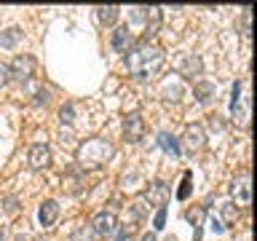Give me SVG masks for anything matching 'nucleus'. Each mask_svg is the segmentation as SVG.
<instances>
[{
    "label": "nucleus",
    "mask_w": 257,
    "mask_h": 241,
    "mask_svg": "<svg viewBox=\"0 0 257 241\" xmlns=\"http://www.w3.org/2000/svg\"><path fill=\"white\" fill-rule=\"evenodd\" d=\"M164 222H166V206H161L158 214H156V220H153V228H156V230H164Z\"/></svg>",
    "instance_id": "obj_26"
},
{
    "label": "nucleus",
    "mask_w": 257,
    "mask_h": 241,
    "mask_svg": "<svg viewBox=\"0 0 257 241\" xmlns=\"http://www.w3.org/2000/svg\"><path fill=\"white\" fill-rule=\"evenodd\" d=\"M142 241H158V238H156V233H145Z\"/></svg>",
    "instance_id": "obj_32"
},
{
    "label": "nucleus",
    "mask_w": 257,
    "mask_h": 241,
    "mask_svg": "<svg viewBox=\"0 0 257 241\" xmlns=\"http://www.w3.org/2000/svg\"><path fill=\"white\" fill-rule=\"evenodd\" d=\"M38 70V59L32 54H19L16 59L8 64V78L16 80V83H27V80L35 78Z\"/></svg>",
    "instance_id": "obj_3"
},
{
    "label": "nucleus",
    "mask_w": 257,
    "mask_h": 241,
    "mask_svg": "<svg viewBox=\"0 0 257 241\" xmlns=\"http://www.w3.org/2000/svg\"><path fill=\"white\" fill-rule=\"evenodd\" d=\"M27 166L35 169V172H43V169L51 166V150H48V145H43V142L32 145L27 153Z\"/></svg>",
    "instance_id": "obj_7"
},
{
    "label": "nucleus",
    "mask_w": 257,
    "mask_h": 241,
    "mask_svg": "<svg viewBox=\"0 0 257 241\" xmlns=\"http://www.w3.org/2000/svg\"><path fill=\"white\" fill-rule=\"evenodd\" d=\"M182 142H185V148H188L190 153H201L206 148L204 129H201V126H188V129H185V134H182Z\"/></svg>",
    "instance_id": "obj_11"
},
{
    "label": "nucleus",
    "mask_w": 257,
    "mask_h": 241,
    "mask_svg": "<svg viewBox=\"0 0 257 241\" xmlns=\"http://www.w3.org/2000/svg\"><path fill=\"white\" fill-rule=\"evenodd\" d=\"M118 14H120L118 6H102V8H96V16H99L102 24H115Z\"/></svg>",
    "instance_id": "obj_19"
},
{
    "label": "nucleus",
    "mask_w": 257,
    "mask_h": 241,
    "mask_svg": "<svg viewBox=\"0 0 257 241\" xmlns=\"http://www.w3.org/2000/svg\"><path fill=\"white\" fill-rule=\"evenodd\" d=\"M166 198H169V185L164 182V180H156V182H150L148 185V190L142 193V201L140 204H145V206H164L166 204Z\"/></svg>",
    "instance_id": "obj_5"
},
{
    "label": "nucleus",
    "mask_w": 257,
    "mask_h": 241,
    "mask_svg": "<svg viewBox=\"0 0 257 241\" xmlns=\"http://www.w3.org/2000/svg\"><path fill=\"white\" fill-rule=\"evenodd\" d=\"M158 145H161V148H164L172 158H180V140H177L174 134L161 132V134H158Z\"/></svg>",
    "instance_id": "obj_18"
},
{
    "label": "nucleus",
    "mask_w": 257,
    "mask_h": 241,
    "mask_svg": "<svg viewBox=\"0 0 257 241\" xmlns=\"http://www.w3.org/2000/svg\"><path fill=\"white\" fill-rule=\"evenodd\" d=\"M123 137H126V142H132V145H137L145 137V118L140 112H128L123 118Z\"/></svg>",
    "instance_id": "obj_8"
},
{
    "label": "nucleus",
    "mask_w": 257,
    "mask_h": 241,
    "mask_svg": "<svg viewBox=\"0 0 257 241\" xmlns=\"http://www.w3.org/2000/svg\"><path fill=\"white\" fill-rule=\"evenodd\" d=\"M230 193H233V198L238 201V204H249L252 201V190H249V177L246 174H241V177H236V180L230 182Z\"/></svg>",
    "instance_id": "obj_13"
},
{
    "label": "nucleus",
    "mask_w": 257,
    "mask_h": 241,
    "mask_svg": "<svg viewBox=\"0 0 257 241\" xmlns=\"http://www.w3.org/2000/svg\"><path fill=\"white\" fill-rule=\"evenodd\" d=\"M222 217H225V222H236L238 220V209L233 201H225L222 204Z\"/></svg>",
    "instance_id": "obj_23"
},
{
    "label": "nucleus",
    "mask_w": 257,
    "mask_h": 241,
    "mask_svg": "<svg viewBox=\"0 0 257 241\" xmlns=\"http://www.w3.org/2000/svg\"><path fill=\"white\" fill-rule=\"evenodd\" d=\"M212 230H217V233H222L225 228H222V225H220V220H214V222H212Z\"/></svg>",
    "instance_id": "obj_31"
},
{
    "label": "nucleus",
    "mask_w": 257,
    "mask_h": 241,
    "mask_svg": "<svg viewBox=\"0 0 257 241\" xmlns=\"http://www.w3.org/2000/svg\"><path fill=\"white\" fill-rule=\"evenodd\" d=\"M62 188L72 196H83L86 193V172L80 166H72L62 174Z\"/></svg>",
    "instance_id": "obj_4"
},
{
    "label": "nucleus",
    "mask_w": 257,
    "mask_h": 241,
    "mask_svg": "<svg viewBox=\"0 0 257 241\" xmlns=\"http://www.w3.org/2000/svg\"><path fill=\"white\" fill-rule=\"evenodd\" d=\"M22 43V30L19 27H8L0 32V46L6 48V51H14V48H19Z\"/></svg>",
    "instance_id": "obj_15"
},
{
    "label": "nucleus",
    "mask_w": 257,
    "mask_h": 241,
    "mask_svg": "<svg viewBox=\"0 0 257 241\" xmlns=\"http://www.w3.org/2000/svg\"><path fill=\"white\" fill-rule=\"evenodd\" d=\"M190 180H193V174L188 172V174H185V180H182V188H180V193H177V198H188V193H190Z\"/></svg>",
    "instance_id": "obj_25"
},
{
    "label": "nucleus",
    "mask_w": 257,
    "mask_h": 241,
    "mask_svg": "<svg viewBox=\"0 0 257 241\" xmlns=\"http://www.w3.org/2000/svg\"><path fill=\"white\" fill-rule=\"evenodd\" d=\"M59 120H62V126H72V120H75V107H72V102L62 104V110H59Z\"/></svg>",
    "instance_id": "obj_21"
},
{
    "label": "nucleus",
    "mask_w": 257,
    "mask_h": 241,
    "mask_svg": "<svg viewBox=\"0 0 257 241\" xmlns=\"http://www.w3.org/2000/svg\"><path fill=\"white\" fill-rule=\"evenodd\" d=\"M48 102H51V91H48V88H43V86H40L38 91L32 94V104H35V107H40V104H43V107H46Z\"/></svg>",
    "instance_id": "obj_22"
},
{
    "label": "nucleus",
    "mask_w": 257,
    "mask_h": 241,
    "mask_svg": "<svg viewBox=\"0 0 257 241\" xmlns=\"http://www.w3.org/2000/svg\"><path fill=\"white\" fill-rule=\"evenodd\" d=\"M19 209H22V204H19V198H16V196H6V198H3V212H6V214L14 217Z\"/></svg>",
    "instance_id": "obj_24"
},
{
    "label": "nucleus",
    "mask_w": 257,
    "mask_h": 241,
    "mask_svg": "<svg viewBox=\"0 0 257 241\" xmlns=\"http://www.w3.org/2000/svg\"><path fill=\"white\" fill-rule=\"evenodd\" d=\"M161 96H164L166 102H180L182 96H185V88L180 80H164V86H161Z\"/></svg>",
    "instance_id": "obj_14"
},
{
    "label": "nucleus",
    "mask_w": 257,
    "mask_h": 241,
    "mask_svg": "<svg viewBox=\"0 0 257 241\" xmlns=\"http://www.w3.org/2000/svg\"><path fill=\"white\" fill-rule=\"evenodd\" d=\"M0 241H8V228L6 225H0Z\"/></svg>",
    "instance_id": "obj_30"
},
{
    "label": "nucleus",
    "mask_w": 257,
    "mask_h": 241,
    "mask_svg": "<svg viewBox=\"0 0 257 241\" xmlns=\"http://www.w3.org/2000/svg\"><path fill=\"white\" fill-rule=\"evenodd\" d=\"M201 72H204V62H201V56L198 54H185L180 62H177V75H182V78H198Z\"/></svg>",
    "instance_id": "obj_9"
},
{
    "label": "nucleus",
    "mask_w": 257,
    "mask_h": 241,
    "mask_svg": "<svg viewBox=\"0 0 257 241\" xmlns=\"http://www.w3.org/2000/svg\"><path fill=\"white\" fill-rule=\"evenodd\" d=\"M110 46L115 54H128L134 48V32L128 24H123V27H115V32H112L110 38Z\"/></svg>",
    "instance_id": "obj_10"
},
{
    "label": "nucleus",
    "mask_w": 257,
    "mask_h": 241,
    "mask_svg": "<svg viewBox=\"0 0 257 241\" xmlns=\"http://www.w3.org/2000/svg\"><path fill=\"white\" fill-rule=\"evenodd\" d=\"M164 48L156 46V43H134V48L126 54V70L128 75L134 78H153L156 72L164 67Z\"/></svg>",
    "instance_id": "obj_1"
},
{
    "label": "nucleus",
    "mask_w": 257,
    "mask_h": 241,
    "mask_svg": "<svg viewBox=\"0 0 257 241\" xmlns=\"http://www.w3.org/2000/svg\"><path fill=\"white\" fill-rule=\"evenodd\" d=\"M110 158H112V142L104 140V137H91V140L80 142L78 150H75V161L83 172L102 169Z\"/></svg>",
    "instance_id": "obj_2"
},
{
    "label": "nucleus",
    "mask_w": 257,
    "mask_h": 241,
    "mask_svg": "<svg viewBox=\"0 0 257 241\" xmlns=\"http://www.w3.org/2000/svg\"><path fill=\"white\" fill-rule=\"evenodd\" d=\"M38 220H40V225H43V228H54L56 220H59V204H56L54 198L43 201V204H40V209H38Z\"/></svg>",
    "instance_id": "obj_12"
},
{
    "label": "nucleus",
    "mask_w": 257,
    "mask_h": 241,
    "mask_svg": "<svg viewBox=\"0 0 257 241\" xmlns=\"http://www.w3.org/2000/svg\"><path fill=\"white\" fill-rule=\"evenodd\" d=\"M214 91H217V86L212 83V80H201V83H196V88H193V96L198 99V104H209Z\"/></svg>",
    "instance_id": "obj_16"
},
{
    "label": "nucleus",
    "mask_w": 257,
    "mask_h": 241,
    "mask_svg": "<svg viewBox=\"0 0 257 241\" xmlns=\"http://www.w3.org/2000/svg\"><path fill=\"white\" fill-rule=\"evenodd\" d=\"M14 241H32V236H30L27 230H22V233H16V238H14Z\"/></svg>",
    "instance_id": "obj_29"
},
{
    "label": "nucleus",
    "mask_w": 257,
    "mask_h": 241,
    "mask_svg": "<svg viewBox=\"0 0 257 241\" xmlns=\"http://www.w3.org/2000/svg\"><path fill=\"white\" fill-rule=\"evenodd\" d=\"M230 112H233V120H238V124H246V110L241 107V83L233 86V96H230Z\"/></svg>",
    "instance_id": "obj_17"
},
{
    "label": "nucleus",
    "mask_w": 257,
    "mask_h": 241,
    "mask_svg": "<svg viewBox=\"0 0 257 241\" xmlns=\"http://www.w3.org/2000/svg\"><path fill=\"white\" fill-rule=\"evenodd\" d=\"M91 230L96 233V238H107L115 233L118 228V222H115V212H99V214H94L91 217Z\"/></svg>",
    "instance_id": "obj_6"
},
{
    "label": "nucleus",
    "mask_w": 257,
    "mask_h": 241,
    "mask_svg": "<svg viewBox=\"0 0 257 241\" xmlns=\"http://www.w3.org/2000/svg\"><path fill=\"white\" fill-rule=\"evenodd\" d=\"M244 35H246V38L252 35V11H249V8L244 11Z\"/></svg>",
    "instance_id": "obj_28"
},
{
    "label": "nucleus",
    "mask_w": 257,
    "mask_h": 241,
    "mask_svg": "<svg viewBox=\"0 0 257 241\" xmlns=\"http://www.w3.org/2000/svg\"><path fill=\"white\" fill-rule=\"evenodd\" d=\"M8 83H11V78H8V64L0 62V88H6Z\"/></svg>",
    "instance_id": "obj_27"
},
{
    "label": "nucleus",
    "mask_w": 257,
    "mask_h": 241,
    "mask_svg": "<svg viewBox=\"0 0 257 241\" xmlns=\"http://www.w3.org/2000/svg\"><path fill=\"white\" fill-rule=\"evenodd\" d=\"M70 241H96V233L91 230V225H80V228L72 230Z\"/></svg>",
    "instance_id": "obj_20"
}]
</instances>
